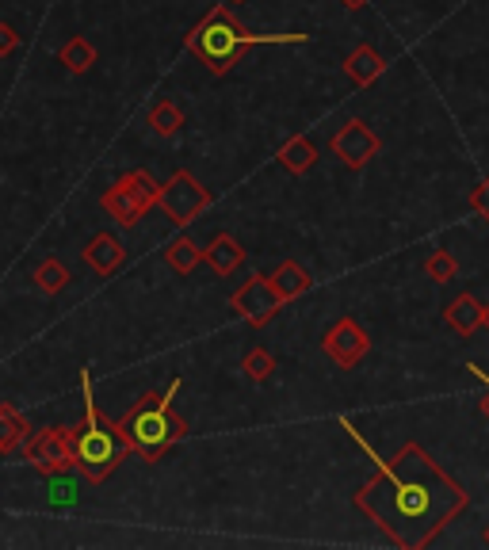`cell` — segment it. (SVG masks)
I'll return each mask as SVG.
<instances>
[{
    "instance_id": "1",
    "label": "cell",
    "mask_w": 489,
    "mask_h": 550,
    "mask_svg": "<svg viewBox=\"0 0 489 550\" xmlns=\"http://www.w3.org/2000/svg\"><path fill=\"white\" fill-rule=\"evenodd\" d=\"M341 428L375 463V478L356 489V508L394 547L425 550L459 512H467L470 493L421 444L409 440L394 459H383L348 417H341Z\"/></svg>"
},
{
    "instance_id": "2",
    "label": "cell",
    "mask_w": 489,
    "mask_h": 550,
    "mask_svg": "<svg viewBox=\"0 0 489 550\" xmlns=\"http://www.w3.org/2000/svg\"><path fill=\"white\" fill-rule=\"evenodd\" d=\"M310 35H256L234 20L226 4H214L203 20L188 31V50L211 69V77H226L256 46H306Z\"/></svg>"
},
{
    "instance_id": "3",
    "label": "cell",
    "mask_w": 489,
    "mask_h": 550,
    "mask_svg": "<svg viewBox=\"0 0 489 550\" xmlns=\"http://www.w3.org/2000/svg\"><path fill=\"white\" fill-rule=\"evenodd\" d=\"M180 382L184 379H172L165 394H153V390L142 394V398L115 421L119 440L127 444L130 455H142V463H161V455L188 436V421L172 409V398H176Z\"/></svg>"
},
{
    "instance_id": "4",
    "label": "cell",
    "mask_w": 489,
    "mask_h": 550,
    "mask_svg": "<svg viewBox=\"0 0 489 550\" xmlns=\"http://www.w3.org/2000/svg\"><path fill=\"white\" fill-rule=\"evenodd\" d=\"M81 402H85V421L77 428H65V440H69V459H73V470L100 486L107 482L130 451L127 444L119 440L115 424L100 421V409H96V398H92V367H81Z\"/></svg>"
},
{
    "instance_id": "5",
    "label": "cell",
    "mask_w": 489,
    "mask_h": 550,
    "mask_svg": "<svg viewBox=\"0 0 489 550\" xmlns=\"http://www.w3.org/2000/svg\"><path fill=\"white\" fill-rule=\"evenodd\" d=\"M157 191H161V184L146 169H130L104 191L100 207L107 211V218H115L119 230H134L138 218H146L157 207Z\"/></svg>"
},
{
    "instance_id": "6",
    "label": "cell",
    "mask_w": 489,
    "mask_h": 550,
    "mask_svg": "<svg viewBox=\"0 0 489 550\" xmlns=\"http://www.w3.org/2000/svg\"><path fill=\"white\" fill-rule=\"evenodd\" d=\"M211 203H214L211 188H203L188 169L172 172L169 184H161V191H157V207L165 211V218H169L172 226H192Z\"/></svg>"
},
{
    "instance_id": "7",
    "label": "cell",
    "mask_w": 489,
    "mask_h": 550,
    "mask_svg": "<svg viewBox=\"0 0 489 550\" xmlns=\"http://www.w3.org/2000/svg\"><path fill=\"white\" fill-rule=\"evenodd\" d=\"M230 310L241 314V318L249 321V325H256V329H264V325L276 321V314L283 310V298H279V291L272 287L268 275H253V279H245L234 291Z\"/></svg>"
},
{
    "instance_id": "8",
    "label": "cell",
    "mask_w": 489,
    "mask_h": 550,
    "mask_svg": "<svg viewBox=\"0 0 489 550\" xmlns=\"http://www.w3.org/2000/svg\"><path fill=\"white\" fill-rule=\"evenodd\" d=\"M321 352L337 367L348 371V367H356L371 352V337H367V329L356 318H337L325 329V337H321Z\"/></svg>"
},
{
    "instance_id": "9",
    "label": "cell",
    "mask_w": 489,
    "mask_h": 550,
    "mask_svg": "<svg viewBox=\"0 0 489 550\" xmlns=\"http://www.w3.org/2000/svg\"><path fill=\"white\" fill-rule=\"evenodd\" d=\"M23 455L27 463L35 466L39 474H58V470H73L69 459V440H65V428H39L23 440Z\"/></svg>"
},
{
    "instance_id": "10",
    "label": "cell",
    "mask_w": 489,
    "mask_h": 550,
    "mask_svg": "<svg viewBox=\"0 0 489 550\" xmlns=\"http://www.w3.org/2000/svg\"><path fill=\"white\" fill-rule=\"evenodd\" d=\"M329 149H333V157H341L348 169L360 172L363 165H371V157L383 149V142H379V134L367 127L363 119H348V123L333 134Z\"/></svg>"
},
{
    "instance_id": "11",
    "label": "cell",
    "mask_w": 489,
    "mask_h": 550,
    "mask_svg": "<svg viewBox=\"0 0 489 550\" xmlns=\"http://www.w3.org/2000/svg\"><path fill=\"white\" fill-rule=\"evenodd\" d=\"M85 264L96 275L111 279V275L127 264V245H123V237H119V233H111V230L96 233V237L85 245Z\"/></svg>"
},
{
    "instance_id": "12",
    "label": "cell",
    "mask_w": 489,
    "mask_h": 550,
    "mask_svg": "<svg viewBox=\"0 0 489 550\" xmlns=\"http://www.w3.org/2000/svg\"><path fill=\"white\" fill-rule=\"evenodd\" d=\"M383 69H386V58L375 50V46H367V43H360L348 58H344V77H348L356 88L375 85V81L383 77Z\"/></svg>"
},
{
    "instance_id": "13",
    "label": "cell",
    "mask_w": 489,
    "mask_h": 550,
    "mask_svg": "<svg viewBox=\"0 0 489 550\" xmlns=\"http://www.w3.org/2000/svg\"><path fill=\"white\" fill-rule=\"evenodd\" d=\"M203 260L211 264L218 275H234L241 264H245V249H241V241H237L234 233H214L211 241H207V249H203Z\"/></svg>"
},
{
    "instance_id": "14",
    "label": "cell",
    "mask_w": 489,
    "mask_h": 550,
    "mask_svg": "<svg viewBox=\"0 0 489 550\" xmlns=\"http://www.w3.org/2000/svg\"><path fill=\"white\" fill-rule=\"evenodd\" d=\"M482 310H486V306H482L474 295H467V291H463V295H455L444 306L447 329H455L459 337H474V333L482 329Z\"/></svg>"
},
{
    "instance_id": "15",
    "label": "cell",
    "mask_w": 489,
    "mask_h": 550,
    "mask_svg": "<svg viewBox=\"0 0 489 550\" xmlns=\"http://www.w3.org/2000/svg\"><path fill=\"white\" fill-rule=\"evenodd\" d=\"M279 169L291 172V176H302V172H310L314 165H318V146L306 138V134H298V138H291V142H283L276 153Z\"/></svg>"
},
{
    "instance_id": "16",
    "label": "cell",
    "mask_w": 489,
    "mask_h": 550,
    "mask_svg": "<svg viewBox=\"0 0 489 550\" xmlns=\"http://www.w3.org/2000/svg\"><path fill=\"white\" fill-rule=\"evenodd\" d=\"M268 279H272V287L279 291L283 302H295V298H302L310 287H314V275L306 272L302 264H295V260H283Z\"/></svg>"
},
{
    "instance_id": "17",
    "label": "cell",
    "mask_w": 489,
    "mask_h": 550,
    "mask_svg": "<svg viewBox=\"0 0 489 550\" xmlns=\"http://www.w3.org/2000/svg\"><path fill=\"white\" fill-rule=\"evenodd\" d=\"M27 436H31V424H27V417H23L16 405L0 402V455H8V451L23 447Z\"/></svg>"
},
{
    "instance_id": "18",
    "label": "cell",
    "mask_w": 489,
    "mask_h": 550,
    "mask_svg": "<svg viewBox=\"0 0 489 550\" xmlns=\"http://www.w3.org/2000/svg\"><path fill=\"white\" fill-rule=\"evenodd\" d=\"M165 264H169L176 275H192L195 268L203 264V249L195 245L188 233H184V237H172L169 245H165Z\"/></svg>"
},
{
    "instance_id": "19",
    "label": "cell",
    "mask_w": 489,
    "mask_h": 550,
    "mask_svg": "<svg viewBox=\"0 0 489 550\" xmlns=\"http://www.w3.org/2000/svg\"><path fill=\"white\" fill-rule=\"evenodd\" d=\"M146 123L153 127V134H161V138H176V134L184 130V111L172 104L169 96H161V100H153V107H149Z\"/></svg>"
},
{
    "instance_id": "20",
    "label": "cell",
    "mask_w": 489,
    "mask_h": 550,
    "mask_svg": "<svg viewBox=\"0 0 489 550\" xmlns=\"http://www.w3.org/2000/svg\"><path fill=\"white\" fill-rule=\"evenodd\" d=\"M31 279H35V287H39L43 295H50V298L62 295L65 287L73 283V275H69V268H65L58 256H46L43 264L35 268V275H31Z\"/></svg>"
},
{
    "instance_id": "21",
    "label": "cell",
    "mask_w": 489,
    "mask_h": 550,
    "mask_svg": "<svg viewBox=\"0 0 489 550\" xmlns=\"http://www.w3.org/2000/svg\"><path fill=\"white\" fill-rule=\"evenodd\" d=\"M58 62H62L69 73H77V77H81V73H88V69L96 65V46L88 43L85 35H73V39L58 50Z\"/></svg>"
},
{
    "instance_id": "22",
    "label": "cell",
    "mask_w": 489,
    "mask_h": 550,
    "mask_svg": "<svg viewBox=\"0 0 489 550\" xmlns=\"http://www.w3.org/2000/svg\"><path fill=\"white\" fill-rule=\"evenodd\" d=\"M241 371L249 375V382H268V379H272V371H276V356H272L264 344H256V348H249V352H245Z\"/></svg>"
},
{
    "instance_id": "23",
    "label": "cell",
    "mask_w": 489,
    "mask_h": 550,
    "mask_svg": "<svg viewBox=\"0 0 489 550\" xmlns=\"http://www.w3.org/2000/svg\"><path fill=\"white\" fill-rule=\"evenodd\" d=\"M425 275L432 283H451L459 275V260L447 253V249H436V253L425 260Z\"/></svg>"
},
{
    "instance_id": "24",
    "label": "cell",
    "mask_w": 489,
    "mask_h": 550,
    "mask_svg": "<svg viewBox=\"0 0 489 550\" xmlns=\"http://www.w3.org/2000/svg\"><path fill=\"white\" fill-rule=\"evenodd\" d=\"M46 478H50V505H73V501H77V482L62 478V470H58V474H46Z\"/></svg>"
},
{
    "instance_id": "25",
    "label": "cell",
    "mask_w": 489,
    "mask_h": 550,
    "mask_svg": "<svg viewBox=\"0 0 489 550\" xmlns=\"http://www.w3.org/2000/svg\"><path fill=\"white\" fill-rule=\"evenodd\" d=\"M470 211L489 222V176L486 180H478V184L470 188Z\"/></svg>"
},
{
    "instance_id": "26",
    "label": "cell",
    "mask_w": 489,
    "mask_h": 550,
    "mask_svg": "<svg viewBox=\"0 0 489 550\" xmlns=\"http://www.w3.org/2000/svg\"><path fill=\"white\" fill-rule=\"evenodd\" d=\"M16 46H20V31H16L8 20H0V58L16 54Z\"/></svg>"
},
{
    "instance_id": "27",
    "label": "cell",
    "mask_w": 489,
    "mask_h": 550,
    "mask_svg": "<svg viewBox=\"0 0 489 550\" xmlns=\"http://www.w3.org/2000/svg\"><path fill=\"white\" fill-rule=\"evenodd\" d=\"M467 371H470V375H474L478 382H482V386H486V394H482V413L489 417V375L482 371V367H478V363H467Z\"/></svg>"
},
{
    "instance_id": "28",
    "label": "cell",
    "mask_w": 489,
    "mask_h": 550,
    "mask_svg": "<svg viewBox=\"0 0 489 550\" xmlns=\"http://www.w3.org/2000/svg\"><path fill=\"white\" fill-rule=\"evenodd\" d=\"M344 8H352V12H356V8H363V4H367V0H341Z\"/></svg>"
},
{
    "instance_id": "29",
    "label": "cell",
    "mask_w": 489,
    "mask_h": 550,
    "mask_svg": "<svg viewBox=\"0 0 489 550\" xmlns=\"http://www.w3.org/2000/svg\"><path fill=\"white\" fill-rule=\"evenodd\" d=\"M482 325H486V329H489V306H486V310H482Z\"/></svg>"
},
{
    "instance_id": "30",
    "label": "cell",
    "mask_w": 489,
    "mask_h": 550,
    "mask_svg": "<svg viewBox=\"0 0 489 550\" xmlns=\"http://www.w3.org/2000/svg\"><path fill=\"white\" fill-rule=\"evenodd\" d=\"M486 547H489V524H486Z\"/></svg>"
},
{
    "instance_id": "31",
    "label": "cell",
    "mask_w": 489,
    "mask_h": 550,
    "mask_svg": "<svg viewBox=\"0 0 489 550\" xmlns=\"http://www.w3.org/2000/svg\"><path fill=\"white\" fill-rule=\"evenodd\" d=\"M234 4H241V0H234Z\"/></svg>"
}]
</instances>
